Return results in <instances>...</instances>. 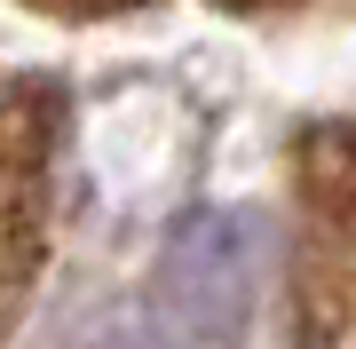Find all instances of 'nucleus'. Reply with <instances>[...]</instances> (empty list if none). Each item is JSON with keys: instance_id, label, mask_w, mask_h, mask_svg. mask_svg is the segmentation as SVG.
Masks as SVG:
<instances>
[{"instance_id": "7ed1b4c3", "label": "nucleus", "mask_w": 356, "mask_h": 349, "mask_svg": "<svg viewBox=\"0 0 356 349\" xmlns=\"http://www.w3.org/2000/svg\"><path fill=\"white\" fill-rule=\"evenodd\" d=\"M64 191V104L56 88H0V334L32 302Z\"/></svg>"}, {"instance_id": "f257e3e1", "label": "nucleus", "mask_w": 356, "mask_h": 349, "mask_svg": "<svg viewBox=\"0 0 356 349\" xmlns=\"http://www.w3.org/2000/svg\"><path fill=\"white\" fill-rule=\"evenodd\" d=\"M293 349H356V119L293 135Z\"/></svg>"}, {"instance_id": "20e7f679", "label": "nucleus", "mask_w": 356, "mask_h": 349, "mask_svg": "<svg viewBox=\"0 0 356 349\" xmlns=\"http://www.w3.org/2000/svg\"><path fill=\"white\" fill-rule=\"evenodd\" d=\"M48 16H127V8H151V0H32Z\"/></svg>"}, {"instance_id": "f03ea898", "label": "nucleus", "mask_w": 356, "mask_h": 349, "mask_svg": "<svg viewBox=\"0 0 356 349\" xmlns=\"http://www.w3.org/2000/svg\"><path fill=\"white\" fill-rule=\"evenodd\" d=\"M261 278V222L254 215H191L159 254L143 349H238Z\"/></svg>"}, {"instance_id": "39448f33", "label": "nucleus", "mask_w": 356, "mask_h": 349, "mask_svg": "<svg viewBox=\"0 0 356 349\" xmlns=\"http://www.w3.org/2000/svg\"><path fill=\"white\" fill-rule=\"evenodd\" d=\"M222 16H301V8H325V0H214Z\"/></svg>"}]
</instances>
